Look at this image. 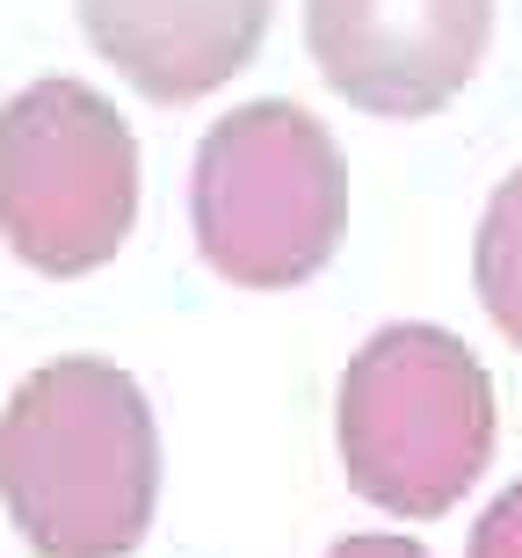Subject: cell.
Masks as SVG:
<instances>
[{
    "label": "cell",
    "instance_id": "8992f818",
    "mask_svg": "<svg viewBox=\"0 0 522 558\" xmlns=\"http://www.w3.org/2000/svg\"><path fill=\"white\" fill-rule=\"evenodd\" d=\"M276 0H81V29L153 102H196L254 59Z\"/></svg>",
    "mask_w": 522,
    "mask_h": 558
},
{
    "label": "cell",
    "instance_id": "9c48e42d",
    "mask_svg": "<svg viewBox=\"0 0 522 558\" xmlns=\"http://www.w3.org/2000/svg\"><path fill=\"white\" fill-rule=\"evenodd\" d=\"M327 558H428L414 537H399V530H363V537H341Z\"/></svg>",
    "mask_w": 522,
    "mask_h": 558
},
{
    "label": "cell",
    "instance_id": "6da1fadb",
    "mask_svg": "<svg viewBox=\"0 0 522 558\" xmlns=\"http://www.w3.org/2000/svg\"><path fill=\"white\" fill-rule=\"evenodd\" d=\"M0 500L37 558H124L160 500V428L138 377L59 355L0 414Z\"/></svg>",
    "mask_w": 522,
    "mask_h": 558
},
{
    "label": "cell",
    "instance_id": "52a82bcc",
    "mask_svg": "<svg viewBox=\"0 0 522 558\" xmlns=\"http://www.w3.org/2000/svg\"><path fill=\"white\" fill-rule=\"evenodd\" d=\"M472 276L494 312V327L522 349V167L494 189V204L479 218V247H472Z\"/></svg>",
    "mask_w": 522,
    "mask_h": 558
},
{
    "label": "cell",
    "instance_id": "3957f363",
    "mask_svg": "<svg viewBox=\"0 0 522 558\" xmlns=\"http://www.w3.org/2000/svg\"><path fill=\"white\" fill-rule=\"evenodd\" d=\"M341 226H349V167L313 109L240 102L204 131L189 167V232L226 283H305L335 262Z\"/></svg>",
    "mask_w": 522,
    "mask_h": 558
},
{
    "label": "cell",
    "instance_id": "ba28073f",
    "mask_svg": "<svg viewBox=\"0 0 522 558\" xmlns=\"http://www.w3.org/2000/svg\"><path fill=\"white\" fill-rule=\"evenodd\" d=\"M472 558H522V478L479 515V530H472Z\"/></svg>",
    "mask_w": 522,
    "mask_h": 558
},
{
    "label": "cell",
    "instance_id": "277c9868",
    "mask_svg": "<svg viewBox=\"0 0 522 558\" xmlns=\"http://www.w3.org/2000/svg\"><path fill=\"white\" fill-rule=\"evenodd\" d=\"M138 226V138L102 87L29 81L0 102V240L44 276L117 262Z\"/></svg>",
    "mask_w": 522,
    "mask_h": 558
},
{
    "label": "cell",
    "instance_id": "5b68a950",
    "mask_svg": "<svg viewBox=\"0 0 522 558\" xmlns=\"http://www.w3.org/2000/svg\"><path fill=\"white\" fill-rule=\"evenodd\" d=\"M494 0H305V51L341 102L428 117L486 59Z\"/></svg>",
    "mask_w": 522,
    "mask_h": 558
},
{
    "label": "cell",
    "instance_id": "7a4b0ae2",
    "mask_svg": "<svg viewBox=\"0 0 522 558\" xmlns=\"http://www.w3.org/2000/svg\"><path fill=\"white\" fill-rule=\"evenodd\" d=\"M335 442L363 500L428 522L458 508L494 457V377L450 327H377L341 371Z\"/></svg>",
    "mask_w": 522,
    "mask_h": 558
}]
</instances>
